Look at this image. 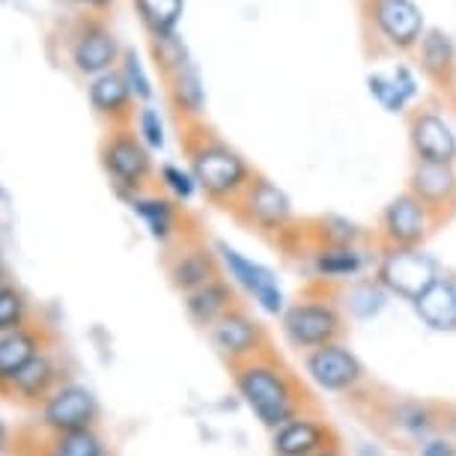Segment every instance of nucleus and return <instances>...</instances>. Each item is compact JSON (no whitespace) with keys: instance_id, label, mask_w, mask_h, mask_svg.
I'll return each mask as SVG.
<instances>
[{"instance_id":"36","label":"nucleus","mask_w":456,"mask_h":456,"mask_svg":"<svg viewBox=\"0 0 456 456\" xmlns=\"http://www.w3.org/2000/svg\"><path fill=\"white\" fill-rule=\"evenodd\" d=\"M150 48H152V60H156V66H159V72L167 75L170 72H176L179 66L188 63L191 60V54H188V48H185V42L176 37H165V39H150Z\"/></svg>"},{"instance_id":"37","label":"nucleus","mask_w":456,"mask_h":456,"mask_svg":"<svg viewBox=\"0 0 456 456\" xmlns=\"http://www.w3.org/2000/svg\"><path fill=\"white\" fill-rule=\"evenodd\" d=\"M134 134L141 137V141L146 143V150L156 152V150H165V123H161V114L152 105H141L134 114Z\"/></svg>"},{"instance_id":"27","label":"nucleus","mask_w":456,"mask_h":456,"mask_svg":"<svg viewBox=\"0 0 456 456\" xmlns=\"http://www.w3.org/2000/svg\"><path fill=\"white\" fill-rule=\"evenodd\" d=\"M167 99L170 108L179 119V126H191V123H203V110H206V90H203V78L200 69H197L194 60H188L170 72L167 78Z\"/></svg>"},{"instance_id":"8","label":"nucleus","mask_w":456,"mask_h":456,"mask_svg":"<svg viewBox=\"0 0 456 456\" xmlns=\"http://www.w3.org/2000/svg\"><path fill=\"white\" fill-rule=\"evenodd\" d=\"M301 373H305V379L314 388L343 400H361L373 388L364 361L346 346V340L305 352L301 355Z\"/></svg>"},{"instance_id":"26","label":"nucleus","mask_w":456,"mask_h":456,"mask_svg":"<svg viewBox=\"0 0 456 456\" xmlns=\"http://www.w3.org/2000/svg\"><path fill=\"white\" fill-rule=\"evenodd\" d=\"M239 305H242V301H239V289L224 278V274L209 283H203V287H197L194 292H188V296H183L185 316L203 331Z\"/></svg>"},{"instance_id":"5","label":"nucleus","mask_w":456,"mask_h":456,"mask_svg":"<svg viewBox=\"0 0 456 456\" xmlns=\"http://www.w3.org/2000/svg\"><path fill=\"white\" fill-rule=\"evenodd\" d=\"M230 215H233L239 224L251 227L254 233L274 239V242L283 248H289L292 236L296 239L305 236V227H298L289 194L263 174H256L251 179V185L245 188V194L239 197V203L233 206Z\"/></svg>"},{"instance_id":"24","label":"nucleus","mask_w":456,"mask_h":456,"mask_svg":"<svg viewBox=\"0 0 456 456\" xmlns=\"http://www.w3.org/2000/svg\"><path fill=\"white\" fill-rule=\"evenodd\" d=\"M87 99L90 108L96 110V117L108 123V128L134 123L137 102L132 96V90H128V84L123 81V75H119V69H110V72L93 78L87 87Z\"/></svg>"},{"instance_id":"19","label":"nucleus","mask_w":456,"mask_h":456,"mask_svg":"<svg viewBox=\"0 0 456 456\" xmlns=\"http://www.w3.org/2000/svg\"><path fill=\"white\" fill-rule=\"evenodd\" d=\"M406 191L418 197L438 221L447 224L456 215V167L411 161Z\"/></svg>"},{"instance_id":"7","label":"nucleus","mask_w":456,"mask_h":456,"mask_svg":"<svg viewBox=\"0 0 456 456\" xmlns=\"http://www.w3.org/2000/svg\"><path fill=\"white\" fill-rule=\"evenodd\" d=\"M367 406L373 418L370 424H376L379 433L400 447H418L429 436L442 433L444 406L438 403L388 394V397H367Z\"/></svg>"},{"instance_id":"15","label":"nucleus","mask_w":456,"mask_h":456,"mask_svg":"<svg viewBox=\"0 0 456 456\" xmlns=\"http://www.w3.org/2000/svg\"><path fill=\"white\" fill-rule=\"evenodd\" d=\"M411 161L427 165H453L456 167V128L433 105L411 108L406 117Z\"/></svg>"},{"instance_id":"42","label":"nucleus","mask_w":456,"mask_h":456,"mask_svg":"<svg viewBox=\"0 0 456 456\" xmlns=\"http://www.w3.org/2000/svg\"><path fill=\"white\" fill-rule=\"evenodd\" d=\"M311 456H346V451H343V442L331 444V447H322V451H316Z\"/></svg>"},{"instance_id":"23","label":"nucleus","mask_w":456,"mask_h":456,"mask_svg":"<svg viewBox=\"0 0 456 456\" xmlns=\"http://www.w3.org/2000/svg\"><path fill=\"white\" fill-rule=\"evenodd\" d=\"M420 75L433 84L438 93L453 96L456 93V42L442 28H429L415 51Z\"/></svg>"},{"instance_id":"20","label":"nucleus","mask_w":456,"mask_h":456,"mask_svg":"<svg viewBox=\"0 0 456 456\" xmlns=\"http://www.w3.org/2000/svg\"><path fill=\"white\" fill-rule=\"evenodd\" d=\"M340 436L316 409H307L272 433V456H311L338 444Z\"/></svg>"},{"instance_id":"13","label":"nucleus","mask_w":456,"mask_h":456,"mask_svg":"<svg viewBox=\"0 0 456 456\" xmlns=\"http://www.w3.org/2000/svg\"><path fill=\"white\" fill-rule=\"evenodd\" d=\"M206 338H209L212 349L218 352V358L227 367H236L242 361H251L263 355L265 349H272V338L265 331V325L242 305L224 314L215 325H209Z\"/></svg>"},{"instance_id":"31","label":"nucleus","mask_w":456,"mask_h":456,"mask_svg":"<svg viewBox=\"0 0 456 456\" xmlns=\"http://www.w3.org/2000/svg\"><path fill=\"white\" fill-rule=\"evenodd\" d=\"M134 10L141 15V24L150 33V39H165L176 33L185 0H134Z\"/></svg>"},{"instance_id":"25","label":"nucleus","mask_w":456,"mask_h":456,"mask_svg":"<svg viewBox=\"0 0 456 456\" xmlns=\"http://www.w3.org/2000/svg\"><path fill=\"white\" fill-rule=\"evenodd\" d=\"M411 311L436 334H456V272H442L424 296L411 301Z\"/></svg>"},{"instance_id":"18","label":"nucleus","mask_w":456,"mask_h":456,"mask_svg":"<svg viewBox=\"0 0 456 456\" xmlns=\"http://www.w3.org/2000/svg\"><path fill=\"white\" fill-rule=\"evenodd\" d=\"M72 66L78 69L84 78H99V75L110 72L119 57H123V48H119L117 37L110 33V28L99 19H87L81 21L78 33L72 39Z\"/></svg>"},{"instance_id":"41","label":"nucleus","mask_w":456,"mask_h":456,"mask_svg":"<svg viewBox=\"0 0 456 456\" xmlns=\"http://www.w3.org/2000/svg\"><path fill=\"white\" fill-rule=\"evenodd\" d=\"M75 4H81V6H87V10H96V12H105L114 0H75Z\"/></svg>"},{"instance_id":"32","label":"nucleus","mask_w":456,"mask_h":456,"mask_svg":"<svg viewBox=\"0 0 456 456\" xmlns=\"http://www.w3.org/2000/svg\"><path fill=\"white\" fill-rule=\"evenodd\" d=\"M30 322H37V307H33L30 296L19 283L6 281L0 287V334L24 329Z\"/></svg>"},{"instance_id":"39","label":"nucleus","mask_w":456,"mask_h":456,"mask_svg":"<svg viewBox=\"0 0 456 456\" xmlns=\"http://www.w3.org/2000/svg\"><path fill=\"white\" fill-rule=\"evenodd\" d=\"M391 75H394V81L400 84V90L406 93V96H409L411 102H418V96H420V84H418L415 69H409V66L397 63V66L391 69Z\"/></svg>"},{"instance_id":"12","label":"nucleus","mask_w":456,"mask_h":456,"mask_svg":"<svg viewBox=\"0 0 456 456\" xmlns=\"http://www.w3.org/2000/svg\"><path fill=\"white\" fill-rule=\"evenodd\" d=\"M442 227V221L427 209L418 197L400 191L379 212L373 245L376 248H424L429 236Z\"/></svg>"},{"instance_id":"17","label":"nucleus","mask_w":456,"mask_h":456,"mask_svg":"<svg viewBox=\"0 0 456 456\" xmlns=\"http://www.w3.org/2000/svg\"><path fill=\"white\" fill-rule=\"evenodd\" d=\"M63 382H66L63 361H60V355H57V346H48V349H42L19 376L12 379L10 388L4 391V397L10 403H15V406L37 409Z\"/></svg>"},{"instance_id":"6","label":"nucleus","mask_w":456,"mask_h":456,"mask_svg":"<svg viewBox=\"0 0 456 456\" xmlns=\"http://www.w3.org/2000/svg\"><path fill=\"white\" fill-rule=\"evenodd\" d=\"M361 28L379 51L415 54L424 39L427 15L415 0H358Z\"/></svg>"},{"instance_id":"22","label":"nucleus","mask_w":456,"mask_h":456,"mask_svg":"<svg viewBox=\"0 0 456 456\" xmlns=\"http://www.w3.org/2000/svg\"><path fill=\"white\" fill-rule=\"evenodd\" d=\"M48 346H54V340H51V331L42 322H30L24 329L0 334V397L10 388L12 379Z\"/></svg>"},{"instance_id":"33","label":"nucleus","mask_w":456,"mask_h":456,"mask_svg":"<svg viewBox=\"0 0 456 456\" xmlns=\"http://www.w3.org/2000/svg\"><path fill=\"white\" fill-rule=\"evenodd\" d=\"M156 183H159L161 191H165L170 200L179 203V206L191 203L194 197L200 194V188H197L191 170L183 167V165H174V161H165V165L159 167Z\"/></svg>"},{"instance_id":"4","label":"nucleus","mask_w":456,"mask_h":456,"mask_svg":"<svg viewBox=\"0 0 456 456\" xmlns=\"http://www.w3.org/2000/svg\"><path fill=\"white\" fill-rule=\"evenodd\" d=\"M99 159L119 200L128 203L132 197L152 191L156 185L159 170L152 165V152L146 150L132 126L108 128L99 146Z\"/></svg>"},{"instance_id":"11","label":"nucleus","mask_w":456,"mask_h":456,"mask_svg":"<svg viewBox=\"0 0 456 456\" xmlns=\"http://www.w3.org/2000/svg\"><path fill=\"white\" fill-rule=\"evenodd\" d=\"M215 254H218V260H221L224 278L233 283L239 292H245L265 316L281 320L289 305V298L281 287L278 274H274L269 265L251 260V256L242 254L230 242H215Z\"/></svg>"},{"instance_id":"14","label":"nucleus","mask_w":456,"mask_h":456,"mask_svg":"<svg viewBox=\"0 0 456 456\" xmlns=\"http://www.w3.org/2000/svg\"><path fill=\"white\" fill-rule=\"evenodd\" d=\"M305 260L316 283L340 289L373 272L376 245H307Z\"/></svg>"},{"instance_id":"38","label":"nucleus","mask_w":456,"mask_h":456,"mask_svg":"<svg viewBox=\"0 0 456 456\" xmlns=\"http://www.w3.org/2000/svg\"><path fill=\"white\" fill-rule=\"evenodd\" d=\"M415 456H456V442L451 436L436 433L415 447Z\"/></svg>"},{"instance_id":"28","label":"nucleus","mask_w":456,"mask_h":456,"mask_svg":"<svg viewBox=\"0 0 456 456\" xmlns=\"http://www.w3.org/2000/svg\"><path fill=\"white\" fill-rule=\"evenodd\" d=\"M338 298H340V305H343V314H346V320H352V322L376 320V316L382 314L385 307H388V301H391L388 289H385L382 283L373 278V272L364 274V278L346 283V287H340Z\"/></svg>"},{"instance_id":"10","label":"nucleus","mask_w":456,"mask_h":456,"mask_svg":"<svg viewBox=\"0 0 456 456\" xmlns=\"http://www.w3.org/2000/svg\"><path fill=\"white\" fill-rule=\"evenodd\" d=\"M102 420L99 397L87 385L66 379L42 406L33 409V433L37 436H63L93 429Z\"/></svg>"},{"instance_id":"30","label":"nucleus","mask_w":456,"mask_h":456,"mask_svg":"<svg viewBox=\"0 0 456 456\" xmlns=\"http://www.w3.org/2000/svg\"><path fill=\"white\" fill-rule=\"evenodd\" d=\"M307 245H367V230L343 215H322L307 224Z\"/></svg>"},{"instance_id":"29","label":"nucleus","mask_w":456,"mask_h":456,"mask_svg":"<svg viewBox=\"0 0 456 456\" xmlns=\"http://www.w3.org/2000/svg\"><path fill=\"white\" fill-rule=\"evenodd\" d=\"M33 444V456H114L99 427L63 436H37Z\"/></svg>"},{"instance_id":"34","label":"nucleus","mask_w":456,"mask_h":456,"mask_svg":"<svg viewBox=\"0 0 456 456\" xmlns=\"http://www.w3.org/2000/svg\"><path fill=\"white\" fill-rule=\"evenodd\" d=\"M367 90H370V96L379 102V105L388 110V114L409 117L411 105H415V102H411L406 93L400 90V84L394 81L391 72H373V75H367Z\"/></svg>"},{"instance_id":"21","label":"nucleus","mask_w":456,"mask_h":456,"mask_svg":"<svg viewBox=\"0 0 456 456\" xmlns=\"http://www.w3.org/2000/svg\"><path fill=\"white\" fill-rule=\"evenodd\" d=\"M128 209L141 218L150 239L152 242H159L161 248H174L179 239H185L188 233H191V230L185 227L183 206L170 200L167 194H159V191L137 194L128 200Z\"/></svg>"},{"instance_id":"35","label":"nucleus","mask_w":456,"mask_h":456,"mask_svg":"<svg viewBox=\"0 0 456 456\" xmlns=\"http://www.w3.org/2000/svg\"><path fill=\"white\" fill-rule=\"evenodd\" d=\"M119 75H123V81L128 84V90H132L134 102L150 105L152 96H156V87H152L150 75H146V69L134 48H123V57H119Z\"/></svg>"},{"instance_id":"40","label":"nucleus","mask_w":456,"mask_h":456,"mask_svg":"<svg viewBox=\"0 0 456 456\" xmlns=\"http://www.w3.org/2000/svg\"><path fill=\"white\" fill-rule=\"evenodd\" d=\"M442 433L451 436L456 442V406H444V420H442Z\"/></svg>"},{"instance_id":"2","label":"nucleus","mask_w":456,"mask_h":456,"mask_svg":"<svg viewBox=\"0 0 456 456\" xmlns=\"http://www.w3.org/2000/svg\"><path fill=\"white\" fill-rule=\"evenodd\" d=\"M179 141H183L188 170H191L200 194L218 209L233 212V206L251 185L256 170L248 165V159L236 146H230L212 128H206V123L183 126Z\"/></svg>"},{"instance_id":"9","label":"nucleus","mask_w":456,"mask_h":456,"mask_svg":"<svg viewBox=\"0 0 456 456\" xmlns=\"http://www.w3.org/2000/svg\"><path fill=\"white\" fill-rule=\"evenodd\" d=\"M442 272V263L427 248H376L373 278L388 289L391 298L411 305Z\"/></svg>"},{"instance_id":"1","label":"nucleus","mask_w":456,"mask_h":456,"mask_svg":"<svg viewBox=\"0 0 456 456\" xmlns=\"http://www.w3.org/2000/svg\"><path fill=\"white\" fill-rule=\"evenodd\" d=\"M230 379H233V388L245 409L269 433L281 429L301 411L314 409L311 394L301 385L296 370L283 364V358L274 349H265L263 355L230 367Z\"/></svg>"},{"instance_id":"3","label":"nucleus","mask_w":456,"mask_h":456,"mask_svg":"<svg viewBox=\"0 0 456 456\" xmlns=\"http://www.w3.org/2000/svg\"><path fill=\"white\" fill-rule=\"evenodd\" d=\"M278 322H281V338L298 355L329 346V343H338L349 331V320L343 314L338 289L322 287V283H311L305 292L289 298L287 311H283Z\"/></svg>"},{"instance_id":"43","label":"nucleus","mask_w":456,"mask_h":456,"mask_svg":"<svg viewBox=\"0 0 456 456\" xmlns=\"http://www.w3.org/2000/svg\"><path fill=\"white\" fill-rule=\"evenodd\" d=\"M6 281H10V274H6V265L4 263H0V287H4V283Z\"/></svg>"},{"instance_id":"16","label":"nucleus","mask_w":456,"mask_h":456,"mask_svg":"<svg viewBox=\"0 0 456 456\" xmlns=\"http://www.w3.org/2000/svg\"><path fill=\"white\" fill-rule=\"evenodd\" d=\"M165 269H167L170 287H174L179 296H188V292H194L197 287H203V283H209L224 274L218 254H215V245L209 248L194 233H188L185 239H179L174 248H167Z\"/></svg>"}]
</instances>
